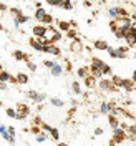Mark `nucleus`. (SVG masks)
I'll list each match as a JSON object with an SVG mask.
<instances>
[{"instance_id":"f257e3e1","label":"nucleus","mask_w":136,"mask_h":146,"mask_svg":"<svg viewBox=\"0 0 136 146\" xmlns=\"http://www.w3.org/2000/svg\"><path fill=\"white\" fill-rule=\"evenodd\" d=\"M128 139V131L125 129V128H115L113 129V138L109 139V145H119V143H125Z\"/></svg>"},{"instance_id":"f03ea898","label":"nucleus","mask_w":136,"mask_h":146,"mask_svg":"<svg viewBox=\"0 0 136 146\" xmlns=\"http://www.w3.org/2000/svg\"><path fill=\"white\" fill-rule=\"evenodd\" d=\"M45 38L48 40V43H58L62 40V32L56 27H53V25H46Z\"/></svg>"},{"instance_id":"7ed1b4c3","label":"nucleus","mask_w":136,"mask_h":146,"mask_svg":"<svg viewBox=\"0 0 136 146\" xmlns=\"http://www.w3.org/2000/svg\"><path fill=\"white\" fill-rule=\"evenodd\" d=\"M98 88H100L103 93H118L119 91L118 86L111 82V78H109V80H105V76H101L100 80H98Z\"/></svg>"},{"instance_id":"20e7f679","label":"nucleus","mask_w":136,"mask_h":146,"mask_svg":"<svg viewBox=\"0 0 136 146\" xmlns=\"http://www.w3.org/2000/svg\"><path fill=\"white\" fill-rule=\"evenodd\" d=\"M17 118L15 119H25L30 116V113H32V110L28 106L27 103H17Z\"/></svg>"},{"instance_id":"39448f33","label":"nucleus","mask_w":136,"mask_h":146,"mask_svg":"<svg viewBox=\"0 0 136 146\" xmlns=\"http://www.w3.org/2000/svg\"><path fill=\"white\" fill-rule=\"evenodd\" d=\"M25 96H27L28 100H32L33 103H43L46 100V95L45 93H38L35 90H28L25 91Z\"/></svg>"},{"instance_id":"423d86ee","label":"nucleus","mask_w":136,"mask_h":146,"mask_svg":"<svg viewBox=\"0 0 136 146\" xmlns=\"http://www.w3.org/2000/svg\"><path fill=\"white\" fill-rule=\"evenodd\" d=\"M70 52L72 53H82L83 50H85V45H83V42H82V38L78 36V38H73L72 42H70Z\"/></svg>"},{"instance_id":"0eeeda50","label":"nucleus","mask_w":136,"mask_h":146,"mask_svg":"<svg viewBox=\"0 0 136 146\" xmlns=\"http://www.w3.org/2000/svg\"><path fill=\"white\" fill-rule=\"evenodd\" d=\"M125 42H126V45L129 46V48H131V46H136V30L133 27L126 32V35H125Z\"/></svg>"},{"instance_id":"6e6552de","label":"nucleus","mask_w":136,"mask_h":146,"mask_svg":"<svg viewBox=\"0 0 136 146\" xmlns=\"http://www.w3.org/2000/svg\"><path fill=\"white\" fill-rule=\"evenodd\" d=\"M43 52L53 55V56H62V50H60V46L56 45V43H48V45H45L43 46Z\"/></svg>"},{"instance_id":"1a4fd4ad","label":"nucleus","mask_w":136,"mask_h":146,"mask_svg":"<svg viewBox=\"0 0 136 146\" xmlns=\"http://www.w3.org/2000/svg\"><path fill=\"white\" fill-rule=\"evenodd\" d=\"M83 83H85V86H86L88 90H93V88H96V86H98V78H96V76H93V75L90 73V75L83 80Z\"/></svg>"},{"instance_id":"9d476101","label":"nucleus","mask_w":136,"mask_h":146,"mask_svg":"<svg viewBox=\"0 0 136 146\" xmlns=\"http://www.w3.org/2000/svg\"><path fill=\"white\" fill-rule=\"evenodd\" d=\"M28 45L32 46L33 50H36V52H43V46H45L42 42H40V38H38V36L30 38V40H28Z\"/></svg>"},{"instance_id":"9b49d317","label":"nucleus","mask_w":136,"mask_h":146,"mask_svg":"<svg viewBox=\"0 0 136 146\" xmlns=\"http://www.w3.org/2000/svg\"><path fill=\"white\" fill-rule=\"evenodd\" d=\"M45 32H46V25H45V23H42V22L32 28V33H33V36H45Z\"/></svg>"},{"instance_id":"f8f14e48","label":"nucleus","mask_w":136,"mask_h":146,"mask_svg":"<svg viewBox=\"0 0 136 146\" xmlns=\"http://www.w3.org/2000/svg\"><path fill=\"white\" fill-rule=\"evenodd\" d=\"M30 18L27 17V15H23V13H20V15H17V17H13V25H15V28H20V25H23V23H27Z\"/></svg>"},{"instance_id":"ddd939ff","label":"nucleus","mask_w":136,"mask_h":146,"mask_svg":"<svg viewBox=\"0 0 136 146\" xmlns=\"http://www.w3.org/2000/svg\"><path fill=\"white\" fill-rule=\"evenodd\" d=\"M108 123H109V126H111V129H115V128H118V126H119L121 119H119L116 115H113V113H108Z\"/></svg>"},{"instance_id":"4468645a","label":"nucleus","mask_w":136,"mask_h":146,"mask_svg":"<svg viewBox=\"0 0 136 146\" xmlns=\"http://www.w3.org/2000/svg\"><path fill=\"white\" fill-rule=\"evenodd\" d=\"M13 58L18 60V62H25V63L30 60V56H28L25 52H22V50H15V52H13Z\"/></svg>"},{"instance_id":"2eb2a0df","label":"nucleus","mask_w":136,"mask_h":146,"mask_svg":"<svg viewBox=\"0 0 136 146\" xmlns=\"http://www.w3.org/2000/svg\"><path fill=\"white\" fill-rule=\"evenodd\" d=\"M123 90L126 91V93H129V91L136 90V82L133 80V78H129V80H126V78H125V83H123Z\"/></svg>"},{"instance_id":"dca6fc26","label":"nucleus","mask_w":136,"mask_h":146,"mask_svg":"<svg viewBox=\"0 0 136 146\" xmlns=\"http://www.w3.org/2000/svg\"><path fill=\"white\" fill-rule=\"evenodd\" d=\"M90 73L93 75V76H96L98 80H100L101 76H103V72H101V68L98 66V65H95V63H91V65H90Z\"/></svg>"},{"instance_id":"f3484780","label":"nucleus","mask_w":136,"mask_h":146,"mask_svg":"<svg viewBox=\"0 0 136 146\" xmlns=\"http://www.w3.org/2000/svg\"><path fill=\"white\" fill-rule=\"evenodd\" d=\"M76 75H78L80 80H85V78L90 75V66H80V68L76 70Z\"/></svg>"},{"instance_id":"a211bd4d","label":"nucleus","mask_w":136,"mask_h":146,"mask_svg":"<svg viewBox=\"0 0 136 146\" xmlns=\"http://www.w3.org/2000/svg\"><path fill=\"white\" fill-rule=\"evenodd\" d=\"M56 27H58V30H60V32H65V33H66V32H68V30L72 28V25H70V22H65V20H58V22H56Z\"/></svg>"},{"instance_id":"6ab92c4d","label":"nucleus","mask_w":136,"mask_h":146,"mask_svg":"<svg viewBox=\"0 0 136 146\" xmlns=\"http://www.w3.org/2000/svg\"><path fill=\"white\" fill-rule=\"evenodd\" d=\"M93 46L96 48V50H108V43H106V40H95L93 42Z\"/></svg>"},{"instance_id":"aec40b11","label":"nucleus","mask_w":136,"mask_h":146,"mask_svg":"<svg viewBox=\"0 0 136 146\" xmlns=\"http://www.w3.org/2000/svg\"><path fill=\"white\" fill-rule=\"evenodd\" d=\"M50 72H52V75H53V76H60V75L65 72V68H63V66H62L60 63H55V65H53V68H52Z\"/></svg>"},{"instance_id":"412c9836","label":"nucleus","mask_w":136,"mask_h":146,"mask_svg":"<svg viewBox=\"0 0 136 146\" xmlns=\"http://www.w3.org/2000/svg\"><path fill=\"white\" fill-rule=\"evenodd\" d=\"M111 82L121 90V88H123V83H125V78H121V76H118V75H111Z\"/></svg>"},{"instance_id":"4be33fe9","label":"nucleus","mask_w":136,"mask_h":146,"mask_svg":"<svg viewBox=\"0 0 136 146\" xmlns=\"http://www.w3.org/2000/svg\"><path fill=\"white\" fill-rule=\"evenodd\" d=\"M72 90L75 95H83V90H82V85H80V82H72Z\"/></svg>"},{"instance_id":"5701e85b","label":"nucleus","mask_w":136,"mask_h":146,"mask_svg":"<svg viewBox=\"0 0 136 146\" xmlns=\"http://www.w3.org/2000/svg\"><path fill=\"white\" fill-rule=\"evenodd\" d=\"M45 15H46V10H45V9H42V7H40V9L35 10V18L38 20V22H42Z\"/></svg>"},{"instance_id":"b1692460","label":"nucleus","mask_w":136,"mask_h":146,"mask_svg":"<svg viewBox=\"0 0 136 146\" xmlns=\"http://www.w3.org/2000/svg\"><path fill=\"white\" fill-rule=\"evenodd\" d=\"M100 113H101V115H108V113H109L108 101H101V103H100Z\"/></svg>"},{"instance_id":"393cba45","label":"nucleus","mask_w":136,"mask_h":146,"mask_svg":"<svg viewBox=\"0 0 136 146\" xmlns=\"http://www.w3.org/2000/svg\"><path fill=\"white\" fill-rule=\"evenodd\" d=\"M48 133H50L52 139H55V141H58V139H60V131H58V128H53V126H52Z\"/></svg>"},{"instance_id":"a878e982","label":"nucleus","mask_w":136,"mask_h":146,"mask_svg":"<svg viewBox=\"0 0 136 146\" xmlns=\"http://www.w3.org/2000/svg\"><path fill=\"white\" fill-rule=\"evenodd\" d=\"M17 80H18V85H25V83H28V75L27 73H18Z\"/></svg>"},{"instance_id":"bb28decb","label":"nucleus","mask_w":136,"mask_h":146,"mask_svg":"<svg viewBox=\"0 0 136 146\" xmlns=\"http://www.w3.org/2000/svg\"><path fill=\"white\" fill-rule=\"evenodd\" d=\"M78 32H76V28H70L68 32H66V38L68 40H73V38H78Z\"/></svg>"},{"instance_id":"cd10ccee","label":"nucleus","mask_w":136,"mask_h":146,"mask_svg":"<svg viewBox=\"0 0 136 146\" xmlns=\"http://www.w3.org/2000/svg\"><path fill=\"white\" fill-rule=\"evenodd\" d=\"M9 80H10V73L5 72V70H0V82L9 83Z\"/></svg>"},{"instance_id":"c85d7f7f","label":"nucleus","mask_w":136,"mask_h":146,"mask_svg":"<svg viewBox=\"0 0 136 146\" xmlns=\"http://www.w3.org/2000/svg\"><path fill=\"white\" fill-rule=\"evenodd\" d=\"M108 15H109L111 20L118 18V7H111V9H108Z\"/></svg>"},{"instance_id":"c756f323","label":"nucleus","mask_w":136,"mask_h":146,"mask_svg":"<svg viewBox=\"0 0 136 146\" xmlns=\"http://www.w3.org/2000/svg\"><path fill=\"white\" fill-rule=\"evenodd\" d=\"M101 72H103V76H109V75H113V73H111V66H109L108 63H103Z\"/></svg>"},{"instance_id":"7c9ffc66","label":"nucleus","mask_w":136,"mask_h":146,"mask_svg":"<svg viewBox=\"0 0 136 146\" xmlns=\"http://www.w3.org/2000/svg\"><path fill=\"white\" fill-rule=\"evenodd\" d=\"M35 139L38 141V143H45L46 139H48V135L42 131V133H38V135H35Z\"/></svg>"},{"instance_id":"2f4dec72","label":"nucleus","mask_w":136,"mask_h":146,"mask_svg":"<svg viewBox=\"0 0 136 146\" xmlns=\"http://www.w3.org/2000/svg\"><path fill=\"white\" fill-rule=\"evenodd\" d=\"M53 17H52V15H50V13H48V12H46V15L45 17H43V20H42V23H45V25H53Z\"/></svg>"},{"instance_id":"473e14b6","label":"nucleus","mask_w":136,"mask_h":146,"mask_svg":"<svg viewBox=\"0 0 136 146\" xmlns=\"http://www.w3.org/2000/svg\"><path fill=\"white\" fill-rule=\"evenodd\" d=\"M43 129L40 125H35V123H32V126H30V133H33V135H38V133H42Z\"/></svg>"},{"instance_id":"72a5a7b5","label":"nucleus","mask_w":136,"mask_h":146,"mask_svg":"<svg viewBox=\"0 0 136 146\" xmlns=\"http://www.w3.org/2000/svg\"><path fill=\"white\" fill-rule=\"evenodd\" d=\"M50 103H52L53 106H56V108H62V106L65 105V101L60 100V98H52V100H50Z\"/></svg>"},{"instance_id":"f704fd0d","label":"nucleus","mask_w":136,"mask_h":146,"mask_svg":"<svg viewBox=\"0 0 136 146\" xmlns=\"http://www.w3.org/2000/svg\"><path fill=\"white\" fill-rule=\"evenodd\" d=\"M129 10L125 9V7H118V17H129Z\"/></svg>"},{"instance_id":"c9c22d12","label":"nucleus","mask_w":136,"mask_h":146,"mask_svg":"<svg viewBox=\"0 0 136 146\" xmlns=\"http://www.w3.org/2000/svg\"><path fill=\"white\" fill-rule=\"evenodd\" d=\"M45 2L52 7H62V3H63V0H45Z\"/></svg>"},{"instance_id":"e433bc0d","label":"nucleus","mask_w":136,"mask_h":146,"mask_svg":"<svg viewBox=\"0 0 136 146\" xmlns=\"http://www.w3.org/2000/svg\"><path fill=\"white\" fill-rule=\"evenodd\" d=\"M62 9L72 10V9H73V2H72V0H63V3H62Z\"/></svg>"},{"instance_id":"4c0bfd02","label":"nucleus","mask_w":136,"mask_h":146,"mask_svg":"<svg viewBox=\"0 0 136 146\" xmlns=\"http://www.w3.org/2000/svg\"><path fill=\"white\" fill-rule=\"evenodd\" d=\"M55 63H56V62H53V60H43V66H45V68H48V70H52Z\"/></svg>"},{"instance_id":"58836bf2","label":"nucleus","mask_w":136,"mask_h":146,"mask_svg":"<svg viewBox=\"0 0 136 146\" xmlns=\"http://www.w3.org/2000/svg\"><path fill=\"white\" fill-rule=\"evenodd\" d=\"M72 70H73V66H72V62H70L68 58H65V72L72 73Z\"/></svg>"},{"instance_id":"ea45409f","label":"nucleus","mask_w":136,"mask_h":146,"mask_svg":"<svg viewBox=\"0 0 136 146\" xmlns=\"http://www.w3.org/2000/svg\"><path fill=\"white\" fill-rule=\"evenodd\" d=\"M7 116H10V118H17V110H13V108H7Z\"/></svg>"},{"instance_id":"a19ab883","label":"nucleus","mask_w":136,"mask_h":146,"mask_svg":"<svg viewBox=\"0 0 136 146\" xmlns=\"http://www.w3.org/2000/svg\"><path fill=\"white\" fill-rule=\"evenodd\" d=\"M9 12L13 15V17H17V15H20V13H23V12H22L20 9H17V7H12V9H9Z\"/></svg>"},{"instance_id":"79ce46f5","label":"nucleus","mask_w":136,"mask_h":146,"mask_svg":"<svg viewBox=\"0 0 136 146\" xmlns=\"http://www.w3.org/2000/svg\"><path fill=\"white\" fill-rule=\"evenodd\" d=\"M27 66H28V70H30V72H35V70H36V65L33 63V62H30V60L27 62Z\"/></svg>"},{"instance_id":"37998d69","label":"nucleus","mask_w":136,"mask_h":146,"mask_svg":"<svg viewBox=\"0 0 136 146\" xmlns=\"http://www.w3.org/2000/svg\"><path fill=\"white\" fill-rule=\"evenodd\" d=\"M33 123L42 126V123H43V121H42V118H40V115H35V116H33Z\"/></svg>"},{"instance_id":"c03bdc74","label":"nucleus","mask_w":136,"mask_h":146,"mask_svg":"<svg viewBox=\"0 0 136 146\" xmlns=\"http://www.w3.org/2000/svg\"><path fill=\"white\" fill-rule=\"evenodd\" d=\"M105 131H103V128H95V136H101Z\"/></svg>"},{"instance_id":"a18cd8bd","label":"nucleus","mask_w":136,"mask_h":146,"mask_svg":"<svg viewBox=\"0 0 136 146\" xmlns=\"http://www.w3.org/2000/svg\"><path fill=\"white\" fill-rule=\"evenodd\" d=\"M50 125H48V123H45V121H43V123H42V129H43V131H50Z\"/></svg>"},{"instance_id":"49530a36","label":"nucleus","mask_w":136,"mask_h":146,"mask_svg":"<svg viewBox=\"0 0 136 146\" xmlns=\"http://www.w3.org/2000/svg\"><path fill=\"white\" fill-rule=\"evenodd\" d=\"M43 108H45V105L43 103H36V111L40 113V111H43Z\"/></svg>"},{"instance_id":"de8ad7c7","label":"nucleus","mask_w":136,"mask_h":146,"mask_svg":"<svg viewBox=\"0 0 136 146\" xmlns=\"http://www.w3.org/2000/svg\"><path fill=\"white\" fill-rule=\"evenodd\" d=\"M0 12H9V7L5 3H2V2H0Z\"/></svg>"},{"instance_id":"09e8293b","label":"nucleus","mask_w":136,"mask_h":146,"mask_svg":"<svg viewBox=\"0 0 136 146\" xmlns=\"http://www.w3.org/2000/svg\"><path fill=\"white\" fill-rule=\"evenodd\" d=\"M7 129H9V133L12 135V136H15V135H17V133H15V128H13V126H7Z\"/></svg>"},{"instance_id":"8fccbe9b","label":"nucleus","mask_w":136,"mask_h":146,"mask_svg":"<svg viewBox=\"0 0 136 146\" xmlns=\"http://www.w3.org/2000/svg\"><path fill=\"white\" fill-rule=\"evenodd\" d=\"M83 5L85 7H91V0H83Z\"/></svg>"},{"instance_id":"3c124183","label":"nucleus","mask_w":136,"mask_h":146,"mask_svg":"<svg viewBox=\"0 0 136 146\" xmlns=\"http://www.w3.org/2000/svg\"><path fill=\"white\" fill-rule=\"evenodd\" d=\"M70 25H72V28H76V27H78V23H76L75 20H70Z\"/></svg>"},{"instance_id":"603ef678","label":"nucleus","mask_w":136,"mask_h":146,"mask_svg":"<svg viewBox=\"0 0 136 146\" xmlns=\"http://www.w3.org/2000/svg\"><path fill=\"white\" fill-rule=\"evenodd\" d=\"M131 78H133V80H135V82H136V70H135V72H133V76H131Z\"/></svg>"},{"instance_id":"864d4df0","label":"nucleus","mask_w":136,"mask_h":146,"mask_svg":"<svg viewBox=\"0 0 136 146\" xmlns=\"http://www.w3.org/2000/svg\"><path fill=\"white\" fill-rule=\"evenodd\" d=\"M3 30H5V27H3V25L0 23V32H3Z\"/></svg>"},{"instance_id":"5fc2aeb1","label":"nucleus","mask_w":136,"mask_h":146,"mask_svg":"<svg viewBox=\"0 0 136 146\" xmlns=\"http://www.w3.org/2000/svg\"><path fill=\"white\" fill-rule=\"evenodd\" d=\"M133 28L136 30V20H133Z\"/></svg>"},{"instance_id":"6e6d98bb","label":"nucleus","mask_w":136,"mask_h":146,"mask_svg":"<svg viewBox=\"0 0 136 146\" xmlns=\"http://www.w3.org/2000/svg\"><path fill=\"white\" fill-rule=\"evenodd\" d=\"M133 56H135V60H136V52H135V53H133Z\"/></svg>"},{"instance_id":"4d7b16f0","label":"nucleus","mask_w":136,"mask_h":146,"mask_svg":"<svg viewBox=\"0 0 136 146\" xmlns=\"http://www.w3.org/2000/svg\"><path fill=\"white\" fill-rule=\"evenodd\" d=\"M0 70H3V66H2V63H0Z\"/></svg>"}]
</instances>
